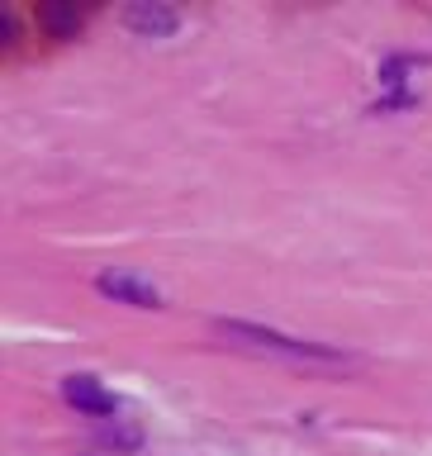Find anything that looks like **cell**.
Here are the masks:
<instances>
[{
	"label": "cell",
	"instance_id": "7a4b0ae2",
	"mask_svg": "<svg viewBox=\"0 0 432 456\" xmlns=\"http://www.w3.org/2000/svg\"><path fill=\"white\" fill-rule=\"evenodd\" d=\"M95 290L110 295L114 305H134V309H157L162 305V290H157L152 276H143L134 266H110L95 276Z\"/></svg>",
	"mask_w": 432,
	"mask_h": 456
},
{
	"label": "cell",
	"instance_id": "5b68a950",
	"mask_svg": "<svg viewBox=\"0 0 432 456\" xmlns=\"http://www.w3.org/2000/svg\"><path fill=\"white\" fill-rule=\"evenodd\" d=\"M38 20L53 28V38H67V34H77L81 14L71 10V5H43V10H38Z\"/></svg>",
	"mask_w": 432,
	"mask_h": 456
},
{
	"label": "cell",
	"instance_id": "3957f363",
	"mask_svg": "<svg viewBox=\"0 0 432 456\" xmlns=\"http://www.w3.org/2000/svg\"><path fill=\"white\" fill-rule=\"evenodd\" d=\"M124 24L134 28L138 38H171L181 28V14L162 5V0H134V5L124 10Z\"/></svg>",
	"mask_w": 432,
	"mask_h": 456
},
{
	"label": "cell",
	"instance_id": "277c9868",
	"mask_svg": "<svg viewBox=\"0 0 432 456\" xmlns=\"http://www.w3.org/2000/svg\"><path fill=\"white\" fill-rule=\"evenodd\" d=\"M62 399H67V404H77L81 413H95V419H105V413L119 409V399H114L95 376H67L62 380Z\"/></svg>",
	"mask_w": 432,
	"mask_h": 456
},
{
	"label": "cell",
	"instance_id": "6da1fadb",
	"mask_svg": "<svg viewBox=\"0 0 432 456\" xmlns=\"http://www.w3.org/2000/svg\"><path fill=\"white\" fill-rule=\"evenodd\" d=\"M214 333L228 338L233 347L271 352V356H290V362H342V352H338V347H323V342H305V338H285V333H276V328L242 323V319H214Z\"/></svg>",
	"mask_w": 432,
	"mask_h": 456
}]
</instances>
